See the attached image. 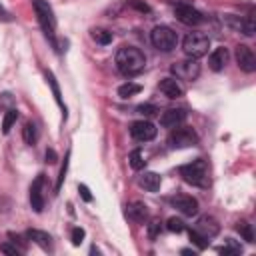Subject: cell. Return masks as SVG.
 <instances>
[{
    "mask_svg": "<svg viewBox=\"0 0 256 256\" xmlns=\"http://www.w3.org/2000/svg\"><path fill=\"white\" fill-rule=\"evenodd\" d=\"M82 240H84V230H82L80 226L72 228V244H74V246H80Z\"/></svg>",
    "mask_w": 256,
    "mask_h": 256,
    "instance_id": "obj_32",
    "label": "cell"
},
{
    "mask_svg": "<svg viewBox=\"0 0 256 256\" xmlns=\"http://www.w3.org/2000/svg\"><path fill=\"white\" fill-rule=\"evenodd\" d=\"M126 216L132 220V222H144L146 218H148V206L144 204V202H138V200H134V202H130L128 206H126Z\"/></svg>",
    "mask_w": 256,
    "mask_h": 256,
    "instance_id": "obj_18",
    "label": "cell"
},
{
    "mask_svg": "<svg viewBox=\"0 0 256 256\" xmlns=\"http://www.w3.org/2000/svg\"><path fill=\"white\" fill-rule=\"evenodd\" d=\"M184 120H186V110H182V108H168L160 114V124L170 130L184 124Z\"/></svg>",
    "mask_w": 256,
    "mask_h": 256,
    "instance_id": "obj_12",
    "label": "cell"
},
{
    "mask_svg": "<svg viewBox=\"0 0 256 256\" xmlns=\"http://www.w3.org/2000/svg\"><path fill=\"white\" fill-rule=\"evenodd\" d=\"M142 92V86L136 84V82H124L118 86V96L120 98H130V96H136Z\"/></svg>",
    "mask_w": 256,
    "mask_h": 256,
    "instance_id": "obj_22",
    "label": "cell"
},
{
    "mask_svg": "<svg viewBox=\"0 0 256 256\" xmlns=\"http://www.w3.org/2000/svg\"><path fill=\"white\" fill-rule=\"evenodd\" d=\"M236 232H238L246 242H254V230H252V224H250V222H246V220L236 222Z\"/></svg>",
    "mask_w": 256,
    "mask_h": 256,
    "instance_id": "obj_24",
    "label": "cell"
},
{
    "mask_svg": "<svg viewBox=\"0 0 256 256\" xmlns=\"http://www.w3.org/2000/svg\"><path fill=\"white\" fill-rule=\"evenodd\" d=\"M228 50L224 48V46H218V48H214L212 50V54L208 56V66L214 70V72H220L226 64H228Z\"/></svg>",
    "mask_w": 256,
    "mask_h": 256,
    "instance_id": "obj_17",
    "label": "cell"
},
{
    "mask_svg": "<svg viewBox=\"0 0 256 256\" xmlns=\"http://www.w3.org/2000/svg\"><path fill=\"white\" fill-rule=\"evenodd\" d=\"M158 230H160V222H152L150 224V238H156V234H158Z\"/></svg>",
    "mask_w": 256,
    "mask_h": 256,
    "instance_id": "obj_39",
    "label": "cell"
},
{
    "mask_svg": "<svg viewBox=\"0 0 256 256\" xmlns=\"http://www.w3.org/2000/svg\"><path fill=\"white\" fill-rule=\"evenodd\" d=\"M236 62H238L240 70H244L248 74L256 70V56H254L252 48L246 46V44H238L236 46Z\"/></svg>",
    "mask_w": 256,
    "mask_h": 256,
    "instance_id": "obj_10",
    "label": "cell"
},
{
    "mask_svg": "<svg viewBox=\"0 0 256 256\" xmlns=\"http://www.w3.org/2000/svg\"><path fill=\"white\" fill-rule=\"evenodd\" d=\"M168 144H170V148H188V146L198 144V134L194 132V128L180 124V126L172 128V132L168 136Z\"/></svg>",
    "mask_w": 256,
    "mask_h": 256,
    "instance_id": "obj_6",
    "label": "cell"
},
{
    "mask_svg": "<svg viewBox=\"0 0 256 256\" xmlns=\"http://www.w3.org/2000/svg\"><path fill=\"white\" fill-rule=\"evenodd\" d=\"M158 88H160V92H162L166 98H170V100H176V98H180V96L184 94L180 82H178L176 78H170V76H168V78H162L160 84H158Z\"/></svg>",
    "mask_w": 256,
    "mask_h": 256,
    "instance_id": "obj_15",
    "label": "cell"
},
{
    "mask_svg": "<svg viewBox=\"0 0 256 256\" xmlns=\"http://www.w3.org/2000/svg\"><path fill=\"white\" fill-rule=\"evenodd\" d=\"M180 176L184 178V182H188L192 186H198V188H206L208 182H210V178H208V164L202 158L192 160L190 164L180 166Z\"/></svg>",
    "mask_w": 256,
    "mask_h": 256,
    "instance_id": "obj_3",
    "label": "cell"
},
{
    "mask_svg": "<svg viewBox=\"0 0 256 256\" xmlns=\"http://www.w3.org/2000/svg\"><path fill=\"white\" fill-rule=\"evenodd\" d=\"M32 8L36 12V18H38V24H40L44 36L48 38L52 48L58 50V42H56V16L52 12V6L46 0H32Z\"/></svg>",
    "mask_w": 256,
    "mask_h": 256,
    "instance_id": "obj_2",
    "label": "cell"
},
{
    "mask_svg": "<svg viewBox=\"0 0 256 256\" xmlns=\"http://www.w3.org/2000/svg\"><path fill=\"white\" fill-rule=\"evenodd\" d=\"M116 68L124 74V76H134V74H140L146 66V56L140 48L136 46H122L118 48L116 52Z\"/></svg>",
    "mask_w": 256,
    "mask_h": 256,
    "instance_id": "obj_1",
    "label": "cell"
},
{
    "mask_svg": "<svg viewBox=\"0 0 256 256\" xmlns=\"http://www.w3.org/2000/svg\"><path fill=\"white\" fill-rule=\"evenodd\" d=\"M56 158H58V156H56V152H54L52 148H48V150H46V162L54 164V162H56Z\"/></svg>",
    "mask_w": 256,
    "mask_h": 256,
    "instance_id": "obj_38",
    "label": "cell"
},
{
    "mask_svg": "<svg viewBox=\"0 0 256 256\" xmlns=\"http://www.w3.org/2000/svg\"><path fill=\"white\" fill-rule=\"evenodd\" d=\"M16 120H18V110H16V108L6 110L4 118H2V132H4V134H8V132H10V128L16 124Z\"/></svg>",
    "mask_w": 256,
    "mask_h": 256,
    "instance_id": "obj_25",
    "label": "cell"
},
{
    "mask_svg": "<svg viewBox=\"0 0 256 256\" xmlns=\"http://www.w3.org/2000/svg\"><path fill=\"white\" fill-rule=\"evenodd\" d=\"M226 24L246 36H252L254 30H256V24H254V18L252 16H246V18H240V16H226Z\"/></svg>",
    "mask_w": 256,
    "mask_h": 256,
    "instance_id": "obj_13",
    "label": "cell"
},
{
    "mask_svg": "<svg viewBox=\"0 0 256 256\" xmlns=\"http://www.w3.org/2000/svg\"><path fill=\"white\" fill-rule=\"evenodd\" d=\"M90 252H92V254H100V250H98L96 246H92V248H90Z\"/></svg>",
    "mask_w": 256,
    "mask_h": 256,
    "instance_id": "obj_40",
    "label": "cell"
},
{
    "mask_svg": "<svg viewBox=\"0 0 256 256\" xmlns=\"http://www.w3.org/2000/svg\"><path fill=\"white\" fill-rule=\"evenodd\" d=\"M90 36H92V40H96V42L102 44V46H106V44L112 42V32H108V30H104V28H92V30H90Z\"/></svg>",
    "mask_w": 256,
    "mask_h": 256,
    "instance_id": "obj_23",
    "label": "cell"
},
{
    "mask_svg": "<svg viewBox=\"0 0 256 256\" xmlns=\"http://www.w3.org/2000/svg\"><path fill=\"white\" fill-rule=\"evenodd\" d=\"M138 184H140L144 190H148V192H156V190H160L162 178H160V174H156V172H144V174L138 178Z\"/></svg>",
    "mask_w": 256,
    "mask_h": 256,
    "instance_id": "obj_19",
    "label": "cell"
},
{
    "mask_svg": "<svg viewBox=\"0 0 256 256\" xmlns=\"http://www.w3.org/2000/svg\"><path fill=\"white\" fill-rule=\"evenodd\" d=\"M182 254H192V256H194V250H188V248H184V250H182Z\"/></svg>",
    "mask_w": 256,
    "mask_h": 256,
    "instance_id": "obj_41",
    "label": "cell"
},
{
    "mask_svg": "<svg viewBox=\"0 0 256 256\" xmlns=\"http://www.w3.org/2000/svg\"><path fill=\"white\" fill-rule=\"evenodd\" d=\"M188 234H190L192 244H194L198 250H204V248L208 246V238H206V236H202V234H200L196 228H190V232H188Z\"/></svg>",
    "mask_w": 256,
    "mask_h": 256,
    "instance_id": "obj_29",
    "label": "cell"
},
{
    "mask_svg": "<svg viewBox=\"0 0 256 256\" xmlns=\"http://www.w3.org/2000/svg\"><path fill=\"white\" fill-rule=\"evenodd\" d=\"M156 126L148 120H136L130 124V136L136 140V142H148L152 138H156Z\"/></svg>",
    "mask_w": 256,
    "mask_h": 256,
    "instance_id": "obj_8",
    "label": "cell"
},
{
    "mask_svg": "<svg viewBox=\"0 0 256 256\" xmlns=\"http://www.w3.org/2000/svg\"><path fill=\"white\" fill-rule=\"evenodd\" d=\"M128 4L132 8H136V10H140V12H150V6L146 2H142V0H128Z\"/></svg>",
    "mask_w": 256,
    "mask_h": 256,
    "instance_id": "obj_33",
    "label": "cell"
},
{
    "mask_svg": "<svg viewBox=\"0 0 256 256\" xmlns=\"http://www.w3.org/2000/svg\"><path fill=\"white\" fill-rule=\"evenodd\" d=\"M42 186H44V176L38 174L36 180L30 186V204L34 208V212H42L44 210V196H42Z\"/></svg>",
    "mask_w": 256,
    "mask_h": 256,
    "instance_id": "obj_14",
    "label": "cell"
},
{
    "mask_svg": "<svg viewBox=\"0 0 256 256\" xmlns=\"http://www.w3.org/2000/svg\"><path fill=\"white\" fill-rule=\"evenodd\" d=\"M26 236H28V240H32L34 244H38V246H42L44 250H50L52 248V238H50V234L48 232H42V230H28L26 232Z\"/></svg>",
    "mask_w": 256,
    "mask_h": 256,
    "instance_id": "obj_20",
    "label": "cell"
},
{
    "mask_svg": "<svg viewBox=\"0 0 256 256\" xmlns=\"http://www.w3.org/2000/svg\"><path fill=\"white\" fill-rule=\"evenodd\" d=\"M166 228L170 230V232H182L184 230V222L180 220V218H168V222H166Z\"/></svg>",
    "mask_w": 256,
    "mask_h": 256,
    "instance_id": "obj_30",
    "label": "cell"
},
{
    "mask_svg": "<svg viewBox=\"0 0 256 256\" xmlns=\"http://www.w3.org/2000/svg\"><path fill=\"white\" fill-rule=\"evenodd\" d=\"M46 80H48V84H50V88H52L54 100L58 102V106L62 108V112H64V118H66V106H64V102H62V96H60V86H58V82H56V78H54V74H52L50 70H46Z\"/></svg>",
    "mask_w": 256,
    "mask_h": 256,
    "instance_id": "obj_21",
    "label": "cell"
},
{
    "mask_svg": "<svg viewBox=\"0 0 256 256\" xmlns=\"http://www.w3.org/2000/svg\"><path fill=\"white\" fill-rule=\"evenodd\" d=\"M210 48V38L204 32H188L184 42H182V50L188 58H202Z\"/></svg>",
    "mask_w": 256,
    "mask_h": 256,
    "instance_id": "obj_4",
    "label": "cell"
},
{
    "mask_svg": "<svg viewBox=\"0 0 256 256\" xmlns=\"http://www.w3.org/2000/svg\"><path fill=\"white\" fill-rule=\"evenodd\" d=\"M0 20H2V22H12V20H14V18H12V14H10L4 6H0Z\"/></svg>",
    "mask_w": 256,
    "mask_h": 256,
    "instance_id": "obj_37",
    "label": "cell"
},
{
    "mask_svg": "<svg viewBox=\"0 0 256 256\" xmlns=\"http://www.w3.org/2000/svg\"><path fill=\"white\" fill-rule=\"evenodd\" d=\"M174 14H176V18H178L182 24H186V26H198V24L204 20V16H202L192 4H178V6L174 8Z\"/></svg>",
    "mask_w": 256,
    "mask_h": 256,
    "instance_id": "obj_9",
    "label": "cell"
},
{
    "mask_svg": "<svg viewBox=\"0 0 256 256\" xmlns=\"http://www.w3.org/2000/svg\"><path fill=\"white\" fill-rule=\"evenodd\" d=\"M0 250H2L4 254H20V250H18L16 246H10V244H2Z\"/></svg>",
    "mask_w": 256,
    "mask_h": 256,
    "instance_id": "obj_36",
    "label": "cell"
},
{
    "mask_svg": "<svg viewBox=\"0 0 256 256\" xmlns=\"http://www.w3.org/2000/svg\"><path fill=\"white\" fill-rule=\"evenodd\" d=\"M68 158H70V152L66 154L64 164H62V168H60V176H58V182H56V190H60V188H62V182H64V178H66V170H68Z\"/></svg>",
    "mask_w": 256,
    "mask_h": 256,
    "instance_id": "obj_31",
    "label": "cell"
},
{
    "mask_svg": "<svg viewBox=\"0 0 256 256\" xmlns=\"http://www.w3.org/2000/svg\"><path fill=\"white\" fill-rule=\"evenodd\" d=\"M170 204L184 216H196L198 214V200L186 194H178L174 198H170Z\"/></svg>",
    "mask_w": 256,
    "mask_h": 256,
    "instance_id": "obj_11",
    "label": "cell"
},
{
    "mask_svg": "<svg viewBox=\"0 0 256 256\" xmlns=\"http://www.w3.org/2000/svg\"><path fill=\"white\" fill-rule=\"evenodd\" d=\"M218 252H220V254H224V256H236V254H240V252H242V246H240L238 242H234L232 238H228V240H226V244L218 248Z\"/></svg>",
    "mask_w": 256,
    "mask_h": 256,
    "instance_id": "obj_27",
    "label": "cell"
},
{
    "mask_svg": "<svg viewBox=\"0 0 256 256\" xmlns=\"http://www.w3.org/2000/svg\"><path fill=\"white\" fill-rule=\"evenodd\" d=\"M196 230H198L202 236L212 238V236H216V234L220 232V224H218L216 218H212V216H200L198 222H196Z\"/></svg>",
    "mask_w": 256,
    "mask_h": 256,
    "instance_id": "obj_16",
    "label": "cell"
},
{
    "mask_svg": "<svg viewBox=\"0 0 256 256\" xmlns=\"http://www.w3.org/2000/svg\"><path fill=\"white\" fill-rule=\"evenodd\" d=\"M128 164H130V168L132 170H142L144 166H146V160H144V156H142V150H132L130 152V156H128Z\"/></svg>",
    "mask_w": 256,
    "mask_h": 256,
    "instance_id": "obj_26",
    "label": "cell"
},
{
    "mask_svg": "<svg viewBox=\"0 0 256 256\" xmlns=\"http://www.w3.org/2000/svg\"><path fill=\"white\" fill-rule=\"evenodd\" d=\"M22 138H24V142L26 144H36V140H38V132H36V126L34 124H24V128H22Z\"/></svg>",
    "mask_w": 256,
    "mask_h": 256,
    "instance_id": "obj_28",
    "label": "cell"
},
{
    "mask_svg": "<svg viewBox=\"0 0 256 256\" xmlns=\"http://www.w3.org/2000/svg\"><path fill=\"white\" fill-rule=\"evenodd\" d=\"M150 42L160 52H172L178 44V34L170 26H156L150 32Z\"/></svg>",
    "mask_w": 256,
    "mask_h": 256,
    "instance_id": "obj_5",
    "label": "cell"
},
{
    "mask_svg": "<svg viewBox=\"0 0 256 256\" xmlns=\"http://www.w3.org/2000/svg\"><path fill=\"white\" fill-rule=\"evenodd\" d=\"M78 192H80V196H82V200H86V202H92V194H90V190H88V186H84V184H80V186H78Z\"/></svg>",
    "mask_w": 256,
    "mask_h": 256,
    "instance_id": "obj_35",
    "label": "cell"
},
{
    "mask_svg": "<svg viewBox=\"0 0 256 256\" xmlns=\"http://www.w3.org/2000/svg\"><path fill=\"white\" fill-rule=\"evenodd\" d=\"M138 112L144 114V116H152V114H156L158 110H156V106H152V104H142V106H138Z\"/></svg>",
    "mask_w": 256,
    "mask_h": 256,
    "instance_id": "obj_34",
    "label": "cell"
},
{
    "mask_svg": "<svg viewBox=\"0 0 256 256\" xmlns=\"http://www.w3.org/2000/svg\"><path fill=\"white\" fill-rule=\"evenodd\" d=\"M170 70H172V74L176 76V80H196V78L200 76V64H198V60H194V58L176 62V64H172Z\"/></svg>",
    "mask_w": 256,
    "mask_h": 256,
    "instance_id": "obj_7",
    "label": "cell"
}]
</instances>
